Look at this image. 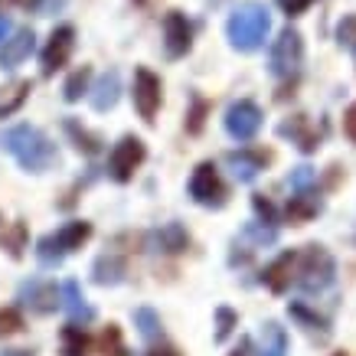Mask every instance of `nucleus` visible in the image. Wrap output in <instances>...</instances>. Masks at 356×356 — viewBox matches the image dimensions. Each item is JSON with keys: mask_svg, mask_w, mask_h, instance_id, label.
Returning <instances> with one entry per match:
<instances>
[{"mask_svg": "<svg viewBox=\"0 0 356 356\" xmlns=\"http://www.w3.org/2000/svg\"><path fill=\"white\" fill-rule=\"evenodd\" d=\"M124 275H128V259L118 255V252H102V255L95 259V265H92V281L102 284V288H115V284H121Z\"/></svg>", "mask_w": 356, "mask_h": 356, "instance_id": "obj_16", "label": "nucleus"}, {"mask_svg": "<svg viewBox=\"0 0 356 356\" xmlns=\"http://www.w3.org/2000/svg\"><path fill=\"white\" fill-rule=\"evenodd\" d=\"M13 334H23V314L17 307H3L0 311V340H7Z\"/></svg>", "mask_w": 356, "mask_h": 356, "instance_id": "obj_30", "label": "nucleus"}, {"mask_svg": "<svg viewBox=\"0 0 356 356\" xmlns=\"http://www.w3.org/2000/svg\"><path fill=\"white\" fill-rule=\"evenodd\" d=\"M337 278V261L324 245H304L298 255V268H294V284L304 294H321L327 291Z\"/></svg>", "mask_w": 356, "mask_h": 356, "instance_id": "obj_4", "label": "nucleus"}, {"mask_svg": "<svg viewBox=\"0 0 356 356\" xmlns=\"http://www.w3.org/2000/svg\"><path fill=\"white\" fill-rule=\"evenodd\" d=\"M206 115H209V102L200 95H193V108H190V115H186V131L190 134H200L206 124Z\"/></svg>", "mask_w": 356, "mask_h": 356, "instance_id": "obj_31", "label": "nucleus"}, {"mask_svg": "<svg viewBox=\"0 0 356 356\" xmlns=\"http://www.w3.org/2000/svg\"><path fill=\"white\" fill-rule=\"evenodd\" d=\"M271 157L268 154H261V151H232L226 154V163H229V170H232V177H236L238 184H252L255 177H259L261 170H265V163H268Z\"/></svg>", "mask_w": 356, "mask_h": 356, "instance_id": "obj_15", "label": "nucleus"}, {"mask_svg": "<svg viewBox=\"0 0 356 356\" xmlns=\"http://www.w3.org/2000/svg\"><path fill=\"white\" fill-rule=\"evenodd\" d=\"M118 98H121V76L111 69V72H105V76L98 79V86L88 92V102H92V108L95 111H111L115 105H118Z\"/></svg>", "mask_w": 356, "mask_h": 356, "instance_id": "obj_19", "label": "nucleus"}, {"mask_svg": "<svg viewBox=\"0 0 356 356\" xmlns=\"http://www.w3.org/2000/svg\"><path fill=\"white\" fill-rule=\"evenodd\" d=\"M288 314H291L294 321H301L307 330H317V327H321V330L327 334V321H324V317H317V314H311L304 304H291V307H288Z\"/></svg>", "mask_w": 356, "mask_h": 356, "instance_id": "obj_32", "label": "nucleus"}, {"mask_svg": "<svg viewBox=\"0 0 356 356\" xmlns=\"http://www.w3.org/2000/svg\"><path fill=\"white\" fill-rule=\"evenodd\" d=\"M131 95H134V108H138V115L147 121V124H154L157 111H161L163 86L147 65H138V69H134V92H131Z\"/></svg>", "mask_w": 356, "mask_h": 356, "instance_id": "obj_9", "label": "nucleus"}, {"mask_svg": "<svg viewBox=\"0 0 356 356\" xmlns=\"http://www.w3.org/2000/svg\"><path fill=\"white\" fill-rule=\"evenodd\" d=\"M88 238H92V222L86 219H72V222H65L63 229H56L49 236L36 238V261L43 265V268H56V265H63L72 252L86 245Z\"/></svg>", "mask_w": 356, "mask_h": 356, "instance_id": "obj_3", "label": "nucleus"}, {"mask_svg": "<svg viewBox=\"0 0 356 356\" xmlns=\"http://www.w3.org/2000/svg\"><path fill=\"white\" fill-rule=\"evenodd\" d=\"M238 327V314L232 311V307H216V334H213V340L216 343H226L229 334Z\"/></svg>", "mask_w": 356, "mask_h": 356, "instance_id": "obj_29", "label": "nucleus"}, {"mask_svg": "<svg viewBox=\"0 0 356 356\" xmlns=\"http://www.w3.org/2000/svg\"><path fill=\"white\" fill-rule=\"evenodd\" d=\"M3 248L10 252V259H23V248H26V222L17 219L10 226V232L3 229Z\"/></svg>", "mask_w": 356, "mask_h": 356, "instance_id": "obj_28", "label": "nucleus"}, {"mask_svg": "<svg viewBox=\"0 0 356 356\" xmlns=\"http://www.w3.org/2000/svg\"><path fill=\"white\" fill-rule=\"evenodd\" d=\"M278 134L281 138H291V144L304 154H314L317 147H321V131H317V124H314L307 115H294V118L281 121Z\"/></svg>", "mask_w": 356, "mask_h": 356, "instance_id": "obj_13", "label": "nucleus"}, {"mask_svg": "<svg viewBox=\"0 0 356 356\" xmlns=\"http://www.w3.org/2000/svg\"><path fill=\"white\" fill-rule=\"evenodd\" d=\"M255 356H288V334H284V327L268 321V324L261 327V346Z\"/></svg>", "mask_w": 356, "mask_h": 356, "instance_id": "obj_24", "label": "nucleus"}, {"mask_svg": "<svg viewBox=\"0 0 356 356\" xmlns=\"http://www.w3.org/2000/svg\"><path fill=\"white\" fill-rule=\"evenodd\" d=\"M337 43L340 46H356V13L343 17L340 26H337Z\"/></svg>", "mask_w": 356, "mask_h": 356, "instance_id": "obj_34", "label": "nucleus"}, {"mask_svg": "<svg viewBox=\"0 0 356 356\" xmlns=\"http://www.w3.org/2000/svg\"><path fill=\"white\" fill-rule=\"evenodd\" d=\"M17 301H20L30 314L49 317V314H56L63 307V288H56V281H49V278H30L20 284Z\"/></svg>", "mask_w": 356, "mask_h": 356, "instance_id": "obj_8", "label": "nucleus"}, {"mask_svg": "<svg viewBox=\"0 0 356 356\" xmlns=\"http://www.w3.org/2000/svg\"><path fill=\"white\" fill-rule=\"evenodd\" d=\"M144 161H147L144 140L134 138V134H124L108 154V177L115 180V184H131Z\"/></svg>", "mask_w": 356, "mask_h": 356, "instance_id": "obj_7", "label": "nucleus"}, {"mask_svg": "<svg viewBox=\"0 0 356 356\" xmlns=\"http://www.w3.org/2000/svg\"><path fill=\"white\" fill-rule=\"evenodd\" d=\"M0 232H3V216H0Z\"/></svg>", "mask_w": 356, "mask_h": 356, "instance_id": "obj_43", "label": "nucleus"}, {"mask_svg": "<svg viewBox=\"0 0 356 356\" xmlns=\"http://www.w3.org/2000/svg\"><path fill=\"white\" fill-rule=\"evenodd\" d=\"M294 268H298V252H284V255H278V259L271 261L268 268L261 271V281H265V288H268L271 294H284L288 288H291Z\"/></svg>", "mask_w": 356, "mask_h": 356, "instance_id": "obj_18", "label": "nucleus"}, {"mask_svg": "<svg viewBox=\"0 0 356 356\" xmlns=\"http://www.w3.org/2000/svg\"><path fill=\"white\" fill-rule=\"evenodd\" d=\"M0 356H36L33 350H3Z\"/></svg>", "mask_w": 356, "mask_h": 356, "instance_id": "obj_42", "label": "nucleus"}, {"mask_svg": "<svg viewBox=\"0 0 356 356\" xmlns=\"http://www.w3.org/2000/svg\"><path fill=\"white\" fill-rule=\"evenodd\" d=\"M186 190H190V200H193L196 206H203V209H222L229 200V190H226V184H222V177H219L213 161L196 163Z\"/></svg>", "mask_w": 356, "mask_h": 356, "instance_id": "obj_5", "label": "nucleus"}, {"mask_svg": "<svg viewBox=\"0 0 356 356\" xmlns=\"http://www.w3.org/2000/svg\"><path fill=\"white\" fill-rule=\"evenodd\" d=\"M343 131H346V138L356 144V102L350 105V111L343 115Z\"/></svg>", "mask_w": 356, "mask_h": 356, "instance_id": "obj_38", "label": "nucleus"}, {"mask_svg": "<svg viewBox=\"0 0 356 356\" xmlns=\"http://www.w3.org/2000/svg\"><path fill=\"white\" fill-rule=\"evenodd\" d=\"M102 350H105V356H131L128 350L121 346V330L115 324H108V330L102 337Z\"/></svg>", "mask_w": 356, "mask_h": 356, "instance_id": "obj_33", "label": "nucleus"}, {"mask_svg": "<svg viewBox=\"0 0 356 356\" xmlns=\"http://www.w3.org/2000/svg\"><path fill=\"white\" fill-rule=\"evenodd\" d=\"M59 353L63 356H88L92 353V337L86 334V327L69 324L59 330Z\"/></svg>", "mask_w": 356, "mask_h": 356, "instance_id": "obj_22", "label": "nucleus"}, {"mask_svg": "<svg viewBox=\"0 0 356 356\" xmlns=\"http://www.w3.org/2000/svg\"><path fill=\"white\" fill-rule=\"evenodd\" d=\"M36 49V33L30 26H23V30L10 33L3 43H0V65L3 69H17L23 59H30V53Z\"/></svg>", "mask_w": 356, "mask_h": 356, "instance_id": "obj_14", "label": "nucleus"}, {"mask_svg": "<svg viewBox=\"0 0 356 356\" xmlns=\"http://www.w3.org/2000/svg\"><path fill=\"white\" fill-rule=\"evenodd\" d=\"M92 65H82V69H76L72 76L65 79V86H63V98L65 102H79L82 95H88L92 92Z\"/></svg>", "mask_w": 356, "mask_h": 356, "instance_id": "obj_27", "label": "nucleus"}, {"mask_svg": "<svg viewBox=\"0 0 356 356\" xmlns=\"http://www.w3.org/2000/svg\"><path fill=\"white\" fill-rule=\"evenodd\" d=\"M33 86L26 82V79H20V82H13V86L3 88V95H0V118H10L13 111L23 108V102L30 98Z\"/></svg>", "mask_w": 356, "mask_h": 356, "instance_id": "obj_25", "label": "nucleus"}, {"mask_svg": "<svg viewBox=\"0 0 356 356\" xmlns=\"http://www.w3.org/2000/svg\"><path fill=\"white\" fill-rule=\"evenodd\" d=\"M63 131H65V138L72 140V147H76L79 154H86V157H95V154L102 151V138H98L95 131H88L86 124H79L76 118H65V121H63Z\"/></svg>", "mask_w": 356, "mask_h": 356, "instance_id": "obj_21", "label": "nucleus"}, {"mask_svg": "<svg viewBox=\"0 0 356 356\" xmlns=\"http://www.w3.org/2000/svg\"><path fill=\"white\" fill-rule=\"evenodd\" d=\"M7 36H10V20H7V17H0V43H3Z\"/></svg>", "mask_w": 356, "mask_h": 356, "instance_id": "obj_41", "label": "nucleus"}, {"mask_svg": "<svg viewBox=\"0 0 356 356\" xmlns=\"http://www.w3.org/2000/svg\"><path fill=\"white\" fill-rule=\"evenodd\" d=\"M134 327H138V334L144 340H161V334H163L161 314L154 311V307H138L134 311Z\"/></svg>", "mask_w": 356, "mask_h": 356, "instance_id": "obj_26", "label": "nucleus"}, {"mask_svg": "<svg viewBox=\"0 0 356 356\" xmlns=\"http://www.w3.org/2000/svg\"><path fill=\"white\" fill-rule=\"evenodd\" d=\"M222 124H226V131H229V138L232 140H252L261 128V108L255 105V102L242 98V102H236V105H229Z\"/></svg>", "mask_w": 356, "mask_h": 356, "instance_id": "obj_11", "label": "nucleus"}, {"mask_svg": "<svg viewBox=\"0 0 356 356\" xmlns=\"http://www.w3.org/2000/svg\"><path fill=\"white\" fill-rule=\"evenodd\" d=\"M291 190L298 193V190H311L314 184H317V173L311 170V167H294V173H291Z\"/></svg>", "mask_w": 356, "mask_h": 356, "instance_id": "obj_35", "label": "nucleus"}, {"mask_svg": "<svg viewBox=\"0 0 356 356\" xmlns=\"http://www.w3.org/2000/svg\"><path fill=\"white\" fill-rule=\"evenodd\" d=\"M271 30V13L261 0H242L226 20V36L232 49L238 53H255L265 46Z\"/></svg>", "mask_w": 356, "mask_h": 356, "instance_id": "obj_2", "label": "nucleus"}, {"mask_svg": "<svg viewBox=\"0 0 356 356\" xmlns=\"http://www.w3.org/2000/svg\"><path fill=\"white\" fill-rule=\"evenodd\" d=\"M0 147L20 163V170L26 173H46L59 163V151H56L53 138L40 131L36 124H13L0 134Z\"/></svg>", "mask_w": 356, "mask_h": 356, "instance_id": "obj_1", "label": "nucleus"}, {"mask_svg": "<svg viewBox=\"0 0 356 356\" xmlns=\"http://www.w3.org/2000/svg\"><path fill=\"white\" fill-rule=\"evenodd\" d=\"M321 213V200H314V190H298V196H291L288 203V222L291 226H304Z\"/></svg>", "mask_w": 356, "mask_h": 356, "instance_id": "obj_23", "label": "nucleus"}, {"mask_svg": "<svg viewBox=\"0 0 356 356\" xmlns=\"http://www.w3.org/2000/svg\"><path fill=\"white\" fill-rule=\"evenodd\" d=\"M147 356H180V353H177L173 346H154V350H151Z\"/></svg>", "mask_w": 356, "mask_h": 356, "instance_id": "obj_40", "label": "nucleus"}, {"mask_svg": "<svg viewBox=\"0 0 356 356\" xmlns=\"http://www.w3.org/2000/svg\"><path fill=\"white\" fill-rule=\"evenodd\" d=\"M151 242H154V248H157V252L180 255V252H186V248H190V232H186L180 222H167V226H161L157 232H154Z\"/></svg>", "mask_w": 356, "mask_h": 356, "instance_id": "obj_20", "label": "nucleus"}, {"mask_svg": "<svg viewBox=\"0 0 356 356\" xmlns=\"http://www.w3.org/2000/svg\"><path fill=\"white\" fill-rule=\"evenodd\" d=\"M72 49H76V30L65 23V26H56L53 36H49V43H46L43 56H40V63H43V76H56L59 69L69 65L72 59Z\"/></svg>", "mask_w": 356, "mask_h": 356, "instance_id": "obj_10", "label": "nucleus"}, {"mask_svg": "<svg viewBox=\"0 0 356 356\" xmlns=\"http://www.w3.org/2000/svg\"><path fill=\"white\" fill-rule=\"evenodd\" d=\"M301 63H304V40L298 30H281L278 40L271 43V53H268V69L271 76L278 79H291L301 72Z\"/></svg>", "mask_w": 356, "mask_h": 356, "instance_id": "obj_6", "label": "nucleus"}, {"mask_svg": "<svg viewBox=\"0 0 356 356\" xmlns=\"http://www.w3.org/2000/svg\"><path fill=\"white\" fill-rule=\"evenodd\" d=\"M190 46H193V23L186 20V13L170 10L163 17V49L170 59H180L190 53Z\"/></svg>", "mask_w": 356, "mask_h": 356, "instance_id": "obj_12", "label": "nucleus"}, {"mask_svg": "<svg viewBox=\"0 0 356 356\" xmlns=\"http://www.w3.org/2000/svg\"><path fill=\"white\" fill-rule=\"evenodd\" d=\"M252 206H255V213H259V222H268V226H275V222H278V219H275V206H271L261 193L252 196Z\"/></svg>", "mask_w": 356, "mask_h": 356, "instance_id": "obj_36", "label": "nucleus"}, {"mask_svg": "<svg viewBox=\"0 0 356 356\" xmlns=\"http://www.w3.org/2000/svg\"><path fill=\"white\" fill-rule=\"evenodd\" d=\"M59 288H63V307H65V314H69V321H72V324H92V321H95V307L86 301L79 281L65 278Z\"/></svg>", "mask_w": 356, "mask_h": 356, "instance_id": "obj_17", "label": "nucleus"}, {"mask_svg": "<svg viewBox=\"0 0 356 356\" xmlns=\"http://www.w3.org/2000/svg\"><path fill=\"white\" fill-rule=\"evenodd\" d=\"M275 3L281 7V13H284V17H301L314 0H275Z\"/></svg>", "mask_w": 356, "mask_h": 356, "instance_id": "obj_37", "label": "nucleus"}, {"mask_svg": "<svg viewBox=\"0 0 356 356\" xmlns=\"http://www.w3.org/2000/svg\"><path fill=\"white\" fill-rule=\"evenodd\" d=\"M229 356H252V340H242V343H238Z\"/></svg>", "mask_w": 356, "mask_h": 356, "instance_id": "obj_39", "label": "nucleus"}]
</instances>
